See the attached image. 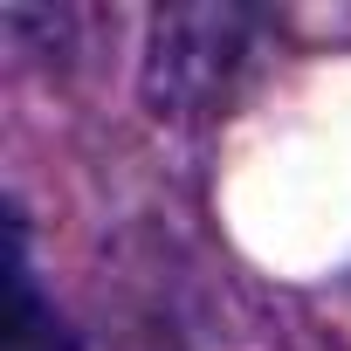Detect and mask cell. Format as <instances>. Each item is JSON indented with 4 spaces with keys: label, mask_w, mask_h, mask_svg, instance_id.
Segmentation results:
<instances>
[{
    "label": "cell",
    "mask_w": 351,
    "mask_h": 351,
    "mask_svg": "<svg viewBox=\"0 0 351 351\" xmlns=\"http://www.w3.org/2000/svg\"><path fill=\"white\" fill-rule=\"evenodd\" d=\"M276 21L262 8H234V0H207V8H165L152 14L145 42V104L172 124H207L221 117L255 62L269 56Z\"/></svg>",
    "instance_id": "cell-1"
},
{
    "label": "cell",
    "mask_w": 351,
    "mask_h": 351,
    "mask_svg": "<svg viewBox=\"0 0 351 351\" xmlns=\"http://www.w3.org/2000/svg\"><path fill=\"white\" fill-rule=\"evenodd\" d=\"M8 351H83V337L69 330V317L42 296L21 214H8Z\"/></svg>",
    "instance_id": "cell-2"
}]
</instances>
